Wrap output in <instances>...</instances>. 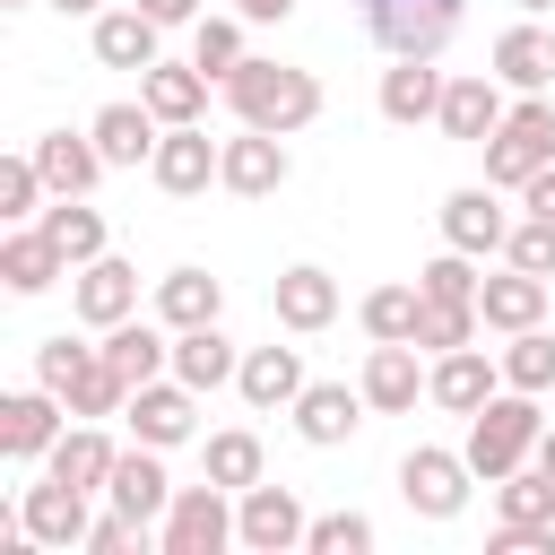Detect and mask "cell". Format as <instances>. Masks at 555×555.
<instances>
[{"label": "cell", "instance_id": "obj_29", "mask_svg": "<svg viewBox=\"0 0 555 555\" xmlns=\"http://www.w3.org/2000/svg\"><path fill=\"white\" fill-rule=\"evenodd\" d=\"M104 356H113V364L130 373V390H139V382L173 373V330H165V321H139V312H130V321H113V330H104Z\"/></svg>", "mask_w": 555, "mask_h": 555}, {"label": "cell", "instance_id": "obj_21", "mask_svg": "<svg viewBox=\"0 0 555 555\" xmlns=\"http://www.w3.org/2000/svg\"><path fill=\"white\" fill-rule=\"evenodd\" d=\"M139 104L173 130V121H199L208 113V69L199 61H156V69H139Z\"/></svg>", "mask_w": 555, "mask_h": 555}, {"label": "cell", "instance_id": "obj_47", "mask_svg": "<svg viewBox=\"0 0 555 555\" xmlns=\"http://www.w3.org/2000/svg\"><path fill=\"white\" fill-rule=\"evenodd\" d=\"M486 555H555V529H512V520H494Z\"/></svg>", "mask_w": 555, "mask_h": 555}, {"label": "cell", "instance_id": "obj_42", "mask_svg": "<svg viewBox=\"0 0 555 555\" xmlns=\"http://www.w3.org/2000/svg\"><path fill=\"white\" fill-rule=\"evenodd\" d=\"M416 286H425L434 304H477V286H486V278H477V251H442V260H425V269H416Z\"/></svg>", "mask_w": 555, "mask_h": 555}, {"label": "cell", "instance_id": "obj_49", "mask_svg": "<svg viewBox=\"0 0 555 555\" xmlns=\"http://www.w3.org/2000/svg\"><path fill=\"white\" fill-rule=\"evenodd\" d=\"M139 9H147L156 26H191V17H199V0H139Z\"/></svg>", "mask_w": 555, "mask_h": 555}, {"label": "cell", "instance_id": "obj_28", "mask_svg": "<svg viewBox=\"0 0 555 555\" xmlns=\"http://www.w3.org/2000/svg\"><path fill=\"white\" fill-rule=\"evenodd\" d=\"M217 312H225V278H208V269H165L156 278V321L165 330H199Z\"/></svg>", "mask_w": 555, "mask_h": 555}, {"label": "cell", "instance_id": "obj_41", "mask_svg": "<svg viewBox=\"0 0 555 555\" xmlns=\"http://www.w3.org/2000/svg\"><path fill=\"white\" fill-rule=\"evenodd\" d=\"M43 191H52V182H43V165H35V147L0 165V217H9V225H26V217H43V208H35Z\"/></svg>", "mask_w": 555, "mask_h": 555}, {"label": "cell", "instance_id": "obj_52", "mask_svg": "<svg viewBox=\"0 0 555 555\" xmlns=\"http://www.w3.org/2000/svg\"><path fill=\"white\" fill-rule=\"evenodd\" d=\"M538 468H546V477H555V434H538Z\"/></svg>", "mask_w": 555, "mask_h": 555}, {"label": "cell", "instance_id": "obj_38", "mask_svg": "<svg viewBox=\"0 0 555 555\" xmlns=\"http://www.w3.org/2000/svg\"><path fill=\"white\" fill-rule=\"evenodd\" d=\"M503 382L512 390H555V330L538 321V330H512V347H503Z\"/></svg>", "mask_w": 555, "mask_h": 555}, {"label": "cell", "instance_id": "obj_6", "mask_svg": "<svg viewBox=\"0 0 555 555\" xmlns=\"http://www.w3.org/2000/svg\"><path fill=\"white\" fill-rule=\"evenodd\" d=\"M468 451H434V442H416L408 460H399V494H408V512H425V520H460V503H468Z\"/></svg>", "mask_w": 555, "mask_h": 555}, {"label": "cell", "instance_id": "obj_22", "mask_svg": "<svg viewBox=\"0 0 555 555\" xmlns=\"http://www.w3.org/2000/svg\"><path fill=\"white\" fill-rule=\"evenodd\" d=\"M356 425H364V390H347V382H304V399H295V434H304L312 451L347 442Z\"/></svg>", "mask_w": 555, "mask_h": 555}, {"label": "cell", "instance_id": "obj_12", "mask_svg": "<svg viewBox=\"0 0 555 555\" xmlns=\"http://www.w3.org/2000/svg\"><path fill=\"white\" fill-rule=\"evenodd\" d=\"M416 356H425L416 338H373V356H364V382H356V390H364V408H382V416H408V408L425 399V382H434Z\"/></svg>", "mask_w": 555, "mask_h": 555}, {"label": "cell", "instance_id": "obj_8", "mask_svg": "<svg viewBox=\"0 0 555 555\" xmlns=\"http://www.w3.org/2000/svg\"><path fill=\"white\" fill-rule=\"evenodd\" d=\"M61 434H69V399H61V390L35 382V390H9V399H0V460L26 468V460H43Z\"/></svg>", "mask_w": 555, "mask_h": 555}, {"label": "cell", "instance_id": "obj_5", "mask_svg": "<svg viewBox=\"0 0 555 555\" xmlns=\"http://www.w3.org/2000/svg\"><path fill=\"white\" fill-rule=\"evenodd\" d=\"M156 546H165V555H217V546H234V503H225V486H217V477L173 486V503H165V520H156Z\"/></svg>", "mask_w": 555, "mask_h": 555}, {"label": "cell", "instance_id": "obj_11", "mask_svg": "<svg viewBox=\"0 0 555 555\" xmlns=\"http://www.w3.org/2000/svg\"><path fill=\"white\" fill-rule=\"evenodd\" d=\"M217 165H225V139H208L199 121H173V130L156 139V156H147V173H156V191H173V199H191V191H208V182H217Z\"/></svg>", "mask_w": 555, "mask_h": 555}, {"label": "cell", "instance_id": "obj_54", "mask_svg": "<svg viewBox=\"0 0 555 555\" xmlns=\"http://www.w3.org/2000/svg\"><path fill=\"white\" fill-rule=\"evenodd\" d=\"M9 9H26V0H9Z\"/></svg>", "mask_w": 555, "mask_h": 555}, {"label": "cell", "instance_id": "obj_17", "mask_svg": "<svg viewBox=\"0 0 555 555\" xmlns=\"http://www.w3.org/2000/svg\"><path fill=\"white\" fill-rule=\"evenodd\" d=\"M69 304H78V321H87V330H113V321H130V312H139V269L104 251V260L69 269Z\"/></svg>", "mask_w": 555, "mask_h": 555}, {"label": "cell", "instance_id": "obj_15", "mask_svg": "<svg viewBox=\"0 0 555 555\" xmlns=\"http://www.w3.org/2000/svg\"><path fill=\"white\" fill-rule=\"evenodd\" d=\"M17 520H26L43 546H61V555L87 546V529H95V520H87V486H69V477H52V468H43V486L17 494Z\"/></svg>", "mask_w": 555, "mask_h": 555}, {"label": "cell", "instance_id": "obj_46", "mask_svg": "<svg viewBox=\"0 0 555 555\" xmlns=\"http://www.w3.org/2000/svg\"><path fill=\"white\" fill-rule=\"evenodd\" d=\"M130 546H147V520H130V512H104L87 529V555H130Z\"/></svg>", "mask_w": 555, "mask_h": 555}, {"label": "cell", "instance_id": "obj_32", "mask_svg": "<svg viewBox=\"0 0 555 555\" xmlns=\"http://www.w3.org/2000/svg\"><path fill=\"white\" fill-rule=\"evenodd\" d=\"M234 390H243L251 408H295V399H304V356H295V347H251L243 373H234Z\"/></svg>", "mask_w": 555, "mask_h": 555}, {"label": "cell", "instance_id": "obj_26", "mask_svg": "<svg viewBox=\"0 0 555 555\" xmlns=\"http://www.w3.org/2000/svg\"><path fill=\"white\" fill-rule=\"evenodd\" d=\"M87 139L104 147V165H147L156 139H165V121H156L147 104H104V113L87 121Z\"/></svg>", "mask_w": 555, "mask_h": 555}, {"label": "cell", "instance_id": "obj_53", "mask_svg": "<svg viewBox=\"0 0 555 555\" xmlns=\"http://www.w3.org/2000/svg\"><path fill=\"white\" fill-rule=\"evenodd\" d=\"M512 9H520V17H538V9H555V0H512Z\"/></svg>", "mask_w": 555, "mask_h": 555}, {"label": "cell", "instance_id": "obj_44", "mask_svg": "<svg viewBox=\"0 0 555 555\" xmlns=\"http://www.w3.org/2000/svg\"><path fill=\"white\" fill-rule=\"evenodd\" d=\"M304 546H312V555H373V520H364V512H330V520L304 529Z\"/></svg>", "mask_w": 555, "mask_h": 555}, {"label": "cell", "instance_id": "obj_35", "mask_svg": "<svg viewBox=\"0 0 555 555\" xmlns=\"http://www.w3.org/2000/svg\"><path fill=\"white\" fill-rule=\"evenodd\" d=\"M494 512L512 520V529H555V477L529 460V468H512V477H494Z\"/></svg>", "mask_w": 555, "mask_h": 555}, {"label": "cell", "instance_id": "obj_37", "mask_svg": "<svg viewBox=\"0 0 555 555\" xmlns=\"http://www.w3.org/2000/svg\"><path fill=\"white\" fill-rule=\"evenodd\" d=\"M356 321H364V338H416V321H425V286H373V295L356 304Z\"/></svg>", "mask_w": 555, "mask_h": 555}, {"label": "cell", "instance_id": "obj_31", "mask_svg": "<svg viewBox=\"0 0 555 555\" xmlns=\"http://www.w3.org/2000/svg\"><path fill=\"white\" fill-rule=\"evenodd\" d=\"M173 373H182L191 390H217V382L243 373V356H234V338H225L217 321H199V330H173Z\"/></svg>", "mask_w": 555, "mask_h": 555}, {"label": "cell", "instance_id": "obj_3", "mask_svg": "<svg viewBox=\"0 0 555 555\" xmlns=\"http://www.w3.org/2000/svg\"><path fill=\"white\" fill-rule=\"evenodd\" d=\"M538 434H546L538 390H512V382H503V390L468 416V442H460V451H468V468L494 486V477H512V468H529V460H538Z\"/></svg>", "mask_w": 555, "mask_h": 555}, {"label": "cell", "instance_id": "obj_48", "mask_svg": "<svg viewBox=\"0 0 555 555\" xmlns=\"http://www.w3.org/2000/svg\"><path fill=\"white\" fill-rule=\"evenodd\" d=\"M520 208H529V217H546V225H555V165H538V173H529V182H520Z\"/></svg>", "mask_w": 555, "mask_h": 555}, {"label": "cell", "instance_id": "obj_30", "mask_svg": "<svg viewBox=\"0 0 555 555\" xmlns=\"http://www.w3.org/2000/svg\"><path fill=\"white\" fill-rule=\"evenodd\" d=\"M35 165H43L52 199H61V191H69V199H87V191H95V173H104V147H95V139H69V130H43V139H35Z\"/></svg>", "mask_w": 555, "mask_h": 555}, {"label": "cell", "instance_id": "obj_14", "mask_svg": "<svg viewBox=\"0 0 555 555\" xmlns=\"http://www.w3.org/2000/svg\"><path fill=\"white\" fill-rule=\"evenodd\" d=\"M494 390H503V356H486L477 338H468V347H451V356H434V382H425V399H434V408L477 416Z\"/></svg>", "mask_w": 555, "mask_h": 555}, {"label": "cell", "instance_id": "obj_33", "mask_svg": "<svg viewBox=\"0 0 555 555\" xmlns=\"http://www.w3.org/2000/svg\"><path fill=\"white\" fill-rule=\"evenodd\" d=\"M113 460H121V451H113V442L95 434V416H78V425H69V434H61L52 451H43V468H52V477H69V486H87V494H104Z\"/></svg>", "mask_w": 555, "mask_h": 555}, {"label": "cell", "instance_id": "obj_24", "mask_svg": "<svg viewBox=\"0 0 555 555\" xmlns=\"http://www.w3.org/2000/svg\"><path fill=\"white\" fill-rule=\"evenodd\" d=\"M442 69L434 61H390L382 69V121H399V130H416V121H434L442 113Z\"/></svg>", "mask_w": 555, "mask_h": 555}, {"label": "cell", "instance_id": "obj_40", "mask_svg": "<svg viewBox=\"0 0 555 555\" xmlns=\"http://www.w3.org/2000/svg\"><path fill=\"white\" fill-rule=\"evenodd\" d=\"M191 61H199L208 78L243 69V61H251V52H243V17H199V35H191Z\"/></svg>", "mask_w": 555, "mask_h": 555}, {"label": "cell", "instance_id": "obj_39", "mask_svg": "<svg viewBox=\"0 0 555 555\" xmlns=\"http://www.w3.org/2000/svg\"><path fill=\"white\" fill-rule=\"evenodd\" d=\"M477 330H486V312H477V304H434V295H425V321H416V347H425V356H451V347H468Z\"/></svg>", "mask_w": 555, "mask_h": 555}, {"label": "cell", "instance_id": "obj_7", "mask_svg": "<svg viewBox=\"0 0 555 555\" xmlns=\"http://www.w3.org/2000/svg\"><path fill=\"white\" fill-rule=\"evenodd\" d=\"M304 503H295V486H243L234 494V546H251V555H286V546H304Z\"/></svg>", "mask_w": 555, "mask_h": 555}, {"label": "cell", "instance_id": "obj_2", "mask_svg": "<svg viewBox=\"0 0 555 555\" xmlns=\"http://www.w3.org/2000/svg\"><path fill=\"white\" fill-rule=\"evenodd\" d=\"M35 382L69 399V416H121L130 408V373L104 356V347H78L69 330L35 347Z\"/></svg>", "mask_w": 555, "mask_h": 555}, {"label": "cell", "instance_id": "obj_4", "mask_svg": "<svg viewBox=\"0 0 555 555\" xmlns=\"http://www.w3.org/2000/svg\"><path fill=\"white\" fill-rule=\"evenodd\" d=\"M460 9H468V0H356L364 35H373L390 61H442V43L460 35Z\"/></svg>", "mask_w": 555, "mask_h": 555}, {"label": "cell", "instance_id": "obj_18", "mask_svg": "<svg viewBox=\"0 0 555 555\" xmlns=\"http://www.w3.org/2000/svg\"><path fill=\"white\" fill-rule=\"evenodd\" d=\"M269 312H278L295 338H312V330H330V321H338V278H330V269H312V260H295V269H278Z\"/></svg>", "mask_w": 555, "mask_h": 555}, {"label": "cell", "instance_id": "obj_25", "mask_svg": "<svg viewBox=\"0 0 555 555\" xmlns=\"http://www.w3.org/2000/svg\"><path fill=\"white\" fill-rule=\"evenodd\" d=\"M477 312H486V330H538L546 321V278L538 269H503V278H486L477 286Z\"/></svg>", "mask_w": 555, "mask_h": 555}, {"label": "cell", "instance_id": "obj_45", "mask_svg": "<svg viewBox=\"0 0 555 555\" xmlns=\"http://www.w3.org/2000/svg\"><path fill=\"white\" fill-rule=\"evenodd\" d=\"M503 260H512V269L555 278V225H546V217H520V225H512V243H503Z\"/></svg>", "mask_w": 555, "mask_h": 555}, {"label": "cell", "instance_id": "obj_10", "mask_svg": "<svg viewBox=\"0 0 555 555\" xmlns=\"http://www.w3.org/2000/svg\"><path fill=\"white\" fill-rule=\"evenodd\" d=\"M503 113H512V104H503V78H494V69H468V78H451V87H442L434 130H442V139H460V147H486V139L503 130Z\"/></svg>", "mask_w": 555, "mask_h": 555}, {"label": "cell", "instance_id": "obj_43", "mask_svg": "<svg viewBox=\"0 0 555 555\" xmlns=\"http://www.w3.org/2000/svg\"><path fill=\"white\" fill-rule=\"evenodd\" d=\"M503 139L529 147L538 165H555V104H546V95H520V104L503 113Z\"/></svg>", "mask_w": 555, "mask_h": 555}, {"label": "cell", "instance_id": "obj_19", "mask_svg": "<svg viewBox=\"0 0 555 555\" xmlns=\"http://www.w3.org/2000/svg\"><path fill=\"white\" fill-rule=\"evenodd\" d=\"M104 503H113V512H130V520H165V503H173V477H165L156 442H139V451H121V460H113V477H104Z\"/></svg>", "mask_w": 555, "mask_h": 555}, {"label": "cell", "instance_id": "obj_16", "mask_svg": "<svg viewBox=\"0 0 555 555\" xmlns=\"http://www.w3.org/2000/svg\"><path fill=\"white\" fill-rule=\"evenodd\" d=\"M442 243H451V251H477V260L512 243V208L494 199V182H468V191L442 199Z\"/></svg>", "mask_w": 555, "mask_h": 555}, {"label": "cell", "instance_id": "obj_27", "mask_svg": "<svg viewBox=\"0 0 555 555\" xmlns=\"http://www.w3.org/2000/svg\"><path fill=\"white\" fill-rule=\"evenodd\" d=\"M0 278H9V295H43V286L69 278V260H61V243H52L43 225H17V234L0 243Z\"/></svg>", "mask_w": 555, "mask_h": 555}, {"label": "cell", "instance_id": "obj_13", "mask_svg": "<svg viewBox=\"0 0 555 555\" xmlns=\"http://www.w3.org/2000/svg\"><path fill=\"white\" fill-rule=\"evenodd\" d=\"M286 173H295V156H286V139H278V130H251V121H243V130L225 139V165H217V182H225L234 199H269Z\"/></svg>", "mask_w": 555, "mask_h": 555}, {"label": "cell", "instance_id": "obj_36", "mask_svg": "<svg viewBox=\"0 0 555 555\" xmlns=\"http://www.w3.org/2000/svg\"><path fill=\"white\" fill-rule=\"evenodd\" d=\"M199 468L225 486V494H243V486H260V434L251 425H225V434H208V451H199Z\"/></svg>", "mask_w": 555, "mask_h": 555}, {"label": "cell", "instance_id": "obj_9", "mask_svg": "<svg viewBox=\"0 0 555 555\" xmlns=\"http://www.w3.org/2000/svg\"><path fill=\"white\" fill-rule=\"evenodd\" d=\"M121 416H130V434H139V442L173 451V442H191V434H199V390H191L182 373H173V382L156 373V382H139V390H130V408H121Z\"/></svg>", "mask_w": 555, "mask_h": 555}, {"label": "cell", "instance_id": "obj_51", "mask_svg": "<svg viewBox=\"0 0 555 555\" xmlns=\"http://www.w3.org/2000/svg\"><path fill=\"white\" fill-rule=\"evenodd\" d=\"M61 17H104V0H52Z\"/></svg>", "mask_w": 555, "mask_h": 555}, {"label": "cell", "instance_id": "obj_20", "mask_svg": "<svg viewBox=\"0 0 555 555\" xmlns=\"http://www.w3.org/2000/svg\"><path fill=\"white\" fill-rule=\"evenodd\" d=\"M494 78L520 87V95H546V87H555V35L529 26V17L503 26V35H494Z\"/></svg>", "mask_w": 555, "mask_h": 555}, {"label": "cell", "instance_id": "obj_50", "mask_svg": "<svg viewBox=\"0 0 555 555\" xmlns=\"http://www.w3.org/2000/svg\"><path fill=\"white\" fill-rule=\"evenodd\" d=\"M295 0H234V17H251V26H278Z\"/></svg>", "mask_w": 555, "mask_h": 555}, {"label": "cell", "instance_id": "obj_34", "mask_svg": "<svg viewBox=\"0 0 555 555\" xmlns=\"http://www.w3.org/2000/svg\"><path fill=\"white\" fill-rule=\"evenodd\" d=\"M35 225H43L52 243H61V260H69V269H87V260H104V217H95L87 199H69V191H61V199H52V208H43Z\"/></svg>", "mask_w": 555, "mask_h": 555}, {"label": "cell", "instance_id": "obj_1", "mask_svg": "<svg viewBox=\"0 0 555 555\" xmlns=\"http://www.w3.org/2000/svg\"><path fill=\"white\" fill-rule=\"evenodd\" d=\"M217 87H225L234 121L278 130V139H295V130L321 113V78H312V69H295V61H243V69H225Z\"/></svg>", "mask_w": 555, "mask_h": 555}, {"label": "cell", "instance_id": "obj_23", "mask_svg": "<svg viewBox=\"0 0 555 555\" xmlns=\"http://www.w3.org/2000/svg\"><path fill=\"white\" fill-rule=\"evenodd\" d=\"M156 35H165V26H156L139 0H130V9H104V17H95V61H104V69H156V61H165Z\"/></svg>", "mask_w": 555, "mask_h": 555}]
</instances>
